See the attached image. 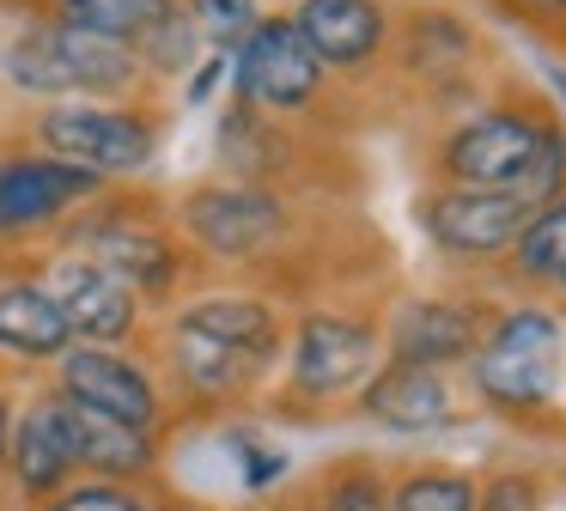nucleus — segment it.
I'll return each instance as SVG.
<instances>
[{
    "mask_svg": "<svg viewBox=\"0 0 566 511\" xmlns=\"http://www.w3.org/2000/svg\"><path fill=\"white\" fill-rule=\"evenodd\" d=\"M0 80L25 97H128L147 73H140L135 49L111 43V36L74 31L62 19H38L0 49Z\"/></svg>",
    "mask_w": 566,
    "mask_h": 511,
    "instance_id": "nucleus-1",
    "label": "nucleus"
},
{
    "mask_svg": "<svg viewBox=\"0 0 566 511\" xmlns=\"http://www.w3.org/2000/svg\"><path fill=\"white\" fill-rule=\"evenodd\" d=\"M38 140L50 158L92 177H135L159 158V122L135 104H50L38 116Z\"/></svg>",
    "mask_w": 566,
    "mask_h": 511,
    "instance_id": "nucleus-2",
    "label": "nucleus"
},
{
    "mask_svg": "<svg viewBox=\"0 0 566 511\" xmlns=\"http://www.w3.org/2000/svg\"><path fill=\"white\" fill-rule=\"evenodd\" d=\"M475 389L493 408H542L560 389V323L548 311H512L481 335Z\"/></svg>",
    "mask_w": 566,
    "mask_h": 511,
    "instance_id": "nucleus-3",
    "label": "nucleus"
},
{
    "mask_svg": "<svg viewBox=\"0 0 566 511\" xmlns=\"http://www.w3.org/2000/svg\"><path fill=\"white\" fill-rule=\"evenodd\" d=\"M323 61L311 55V43L298 36L293 19H256L250 36L232 49V85L238 104L262 109V116H293L311 109L323 92Z\"/></svg>",
    "mask_w": 566,
    "mask_h": 511,
    "instance_id": "nucleus-4",
    "label": "nucleus"
},
{
    "mask_svg": "<svg viewBox=\"0 0 566 511\" xmlns=\"http://www.w3.org/2000/svg\"><path fill=\"white\" fill-rule=\"evenodd\" d=\"M177 219H184L189 243H201L220 262H250V255L274 250L286 231L281 195L262 182H208V189L184 195Z\"/></svg>",
    "mask_w": 566,
    "mask_h": 511,
    "instance_id": "nucleus-5",
    "label": "nucleus"
},
{
    "mask_svg": "<svg viewBox=\"0 0 566 511\" xmlns=\"http://www.w3.org/2000/svg\"><path fill=\"white\" fill-rule=\"evenodd\" d=\"M384 359V335L359 316L342 311H311L293 335V396L329 401L347 389H366V377Z\"/></svg>",
    "mask_w": 566,
    "mask_h": 511,
    "instance_id": "nucleus-6",
    "label": "nucleus"
},
{
    "mask_svg": "<svg viewBox=\"0 0 566 511\" xmlns=\"http://www.w3.org/2000/svg\"><path fill=\"white\" fill-rule=\"evenodd\" d=\"M542 116H517V109H488L469 116L451 140L439 146V170L451 182H475V189H517L524 195L530 165H536Z\"/></svg>",
    "mask_w": 566,
    "mask_h": 511,
    "instance_id": "nucleus-7",
    "label": "nucleus"
},
{
    "mask_svg": "<svg viewBox=\"0 0 566 511\" xmlns=\"http://www.w3.org/2000/svg\"><path fill=\"white\" fill-rule=\"evenodd\" d=\"M536 201L517 189H475V182H451L439 189L420 219H427L432 243L451 255H469V262H488V255H505L517 243V231L530 226Z\"/></svg>",
    "mask_w": 566,
    "mask_h": 511,
    "instance_id": "nucleus-8",
    "label": "nucleus"
},
{
    "mask_svg": "<svg viewBox=\"0 0 566 511\" xmlns=\"http://www.w3.org/2000/svg\"><path fill=\"white\" fill-rule=\"evenodd\" d=\"M43 286H50V299L62 304V316H67V328H74V341H92V347H116V341L135 335L140 299L111 274V268L92 262V255H80V250L55 255V268L43 274Z\"/></svg>",
    "mask_w": 566,
    "mask_h": 511,
    "instance_id": "nucleus-9",
    "label": "nucleus"
},
{
    "mask_svg": "<svg viewBox=\"0 0 566 511\" xmlns=\"http://www.w3.org/2000/svg\"><path fill=\"white\" fill-rule=\"evenodd\" d=\"M55 365H62V396L67 401L98 408V414H111V420H123V426H140V432L159 426V384H153L128 353L92 347L86 341V347H67Z\"/></svg>",
    "mask_w": 566,
    "mask_h": 511,
    "instance_id": "nucleus-10",
    "label": "nucleus"
},
{
    "mask_svg": "<svg viewBox=\"0 0 566 511\" xmlns=\"http://www.w3.org/2000/svg\"><path fill=\"white\" fill-rule=\"evenodd\" d=\"M98 189H104V177L67 165V158H50V153L7 158V165H0V238H7V231L50 226V219L86 207Z\"/></svg>",
    "mask_w": 566,
    "mask_h": 511,
    "instance_id": "nucleus-11",
    "label": "nucleus"
},
{
    "mask_svg": "<svg viewBox=\"0 0 566 511\" xmlns=\"http://www.w3.org/2000/svg\"><path fill=\"white\" fill-rule=\"evenodd\" d=\"M74 250L92 255L98 268H111L135 299H165V292L177 286V274H184L177 243L165 238L159 226H140V219H128V213H98L80 231Z\"/></svg>",
    "mask_w": 566,
    "mask_h": 511,
    "instance_id": "nucleus-12",
    "label": "nucleus"
},
{
    "mask_svg": "<svg viewBox=\"0 0 566 511\" xmlns=\"http://www.w3.org/2000/svg\"><path fill=\"white\" fill-rule=\"evenodd\" d=\"M7 469H13L25 499H55L80 474L74 462V426H67V396L50 389L38 396L7 432Z\"/></svg>",
    "mask_w": 566,
    "mask_h": 511,
    "instance_id": "nucleus-13",
    "label": "nucleus"
},
{
    "mask_svg": "<svg viewBox=\"0 0 566 511\" xmlns=\"http://www.w3.org/2000/svg\"><path fill=\"white\" fill-rule=\"evenodd\" d=\"M171 365H177V384H184L189 396L232 401V396H250V389L262 384L274 353L238 347V341H220V335H208V328L177 323L171 328Z\"/></svg>",
    "mask_w": 566,
    "mask_h": 511,
    "instance_id": "nucleus-14",
    "label": "nucleus"
},
{
    "mask_svg": "<svg viewBox=\"0 0 566 511\" xmlns=\"http://www.w3.org/2000/svg\"><path fill=\"white\" fill-rule=\"evenodd\" d=\"M293 24L311 43V55L335 73L371 67L384 49V7L378 0H298Z\"/></svg>",
    "mask_w": 566,
    "mask_h": 511,
    "instance_id": "nucleus-15",
    "label": "nucleus"
},
{
    "mask_svg": "<svg viewBox=\"0 0 566 511\" xmlns=\"http://www.w3.org/2000/svg\"><path fill=\"white\" fill-rule=\"evenodd\" d=\"M390 359H415V365H451L469 359L481 347V323L475 311L451 299H408L402 311L390 316V335H384Z\"/></svg>",
    "mask_w": 566,
    "mask_h": 511,
    "instance_id": "nucleus-16",
    "label": "nucleus"
},
{
    "mask_svg": "<svg viewBox=\"0 0 566 511\" xmlns=\"http://www.w3.org/2000/svg\"><path fill=\"white\" fill-rule=\"evenodd\" d=\"M359 408L371 420L396 426V432H432L451 420V389H444L439 365H415V359H390L366 377Z\"/></svg>",
    "mask_w": 566,
    "mask_h": 511,
    "instance_id": "nucleus-17",
    "label": "nucleus"
},
{
    "mask_svg": "<svg viewBox=\"0 0 566 511\" xmlns=\"http://www.w3.org/2000/svg\"><path fill=\"white\" fill-rule=\"evenodd\" d=\"M74 347V328H67L62 304L50 299L43 280H7L0 286V353L7 359H62Z\"/></svg>",
    "mask_w": 566,
    "mask_h": 511,
    "instance_id": "nucleus-18",
    "label": "nucleus"
},
{
    "mask_svg": "<svg viewBox=\"0 0 566 511\" xmlns=\"http://www.w3.org/2000/svg\"><path fill=\"white\" fill-rule=\"evenodd\" d=\"M67 426H74V462L86 474H98V481H140V474L159 462L153 432L123 426V420H111V414H98V408L67 401Z\"/></svg>",
    "mask_w": 566,
    "mask_h": 511,
    "instance_id": "nucleus-19",
    "label": "nucleus"
},
{
    "mask_svg": "<svg viewBox=\"0 0 566 511\" xmlns=\"http://www.w3.org/2000/svg\"><path fill=\"white\" fill-rule=\"evenodd\" d=\"M171 12H184V0H50V19L92 36H111L123 49H135L147 31H159Z\"/></svg>",
    "mask_w": 566,
    "mask_h": 511,
    "instance_id": "nucleus-20",
    "label": "nucleus"
},
{
    "mask_svg": "<svg viewBox=\"0 0 566 511\" xmlns=\"http://www.w3.org/2000/svg\"><path fill=\"white\" fill-rule=\"evenodd\" d=\"M177 323L208 328V335L238 341V347H256V353H281V316H274L262 299H232V292H220V299H196Z\"/></svg>",
    "mask_w": 566,
    "mask_h": 511,
    "instance_id": "nucleus-21",
    "label": "nucleus"
},
{
    "mask_svg": "<svg viewBox=\"0 0 566 511\" xmlns=\"http://www.w3.org/2000/svg\"><path fill=\"white\" fill-rule=\"evenodd\" d=\"M512 255L530 280H566V195H548L530 213V226L517 231Z\"/></svg>",
    "mask_w": 566,
    "mask_h": 511,
    "instance_id": "nucleus-22",
    "label": "nucleus"
},
{
    "mask_svg": "<svg viewBox=\"0 0 566 511\" xmlns=\"http://www.w3.org/2000/svg\"><path fill=\"white\" fill-rule=\"evenodd\" d=\"M408 49H415V67L420 73H457L469 55H475V36L463 31L457 19H444V12H427V19L408 24Z\"/></svg>",
    "mask_w": 566,
    "mask_h": 511,
    "instance_id": "nucleus-23",
    "label": "nucleus"
},
{
    "mask_svg": "<svg viewBox=\"0 0 566 511\" xmlns=\"http://www.w3.org/2000/svg\"><path fill=\"white\" fill-rule=\"evenodd\" d=\"M135 61H140V73H189L201 61V31H196V19L189 12H171V19L159 24V31H147L135 43Z\"/></svg>",
    "mask_w": 566,
    "mask_h": 511,
    "instance_id": "nucleus-24",
    "label": "nucleus"
},
{
    "mask_svg": "<svg viewBox=\"0 0 566 511\" xmlns=\"http://www.w3.org/2000/svg\"><path fill=\"white\" fill-rule=\"evenodd\" d=\"M390 511H475V481L451 469H420L396 487Z\"/></svg>",
    "mask_w": 566,
    "mask_h": 511,
    "instance_id": "nucleus-25",
    "label": "nucleus"
},
{
    "mask_svg": "<svg viewBox=\"0 0 566 511\" xmlns=\"http://www.w3.org/2000/svg\"><path fill=\"white\" fill-rule=\"evenodd\" d=\"M184 12L196 19L201 43H213V49H238L250 36V24L262 19L256 0H184Z\"/></svg>",
    "mask_w": 566,
    "mask_h": 511,
    "instance_id": "nucleus-26",
    "label": "nucleus"
},
{
    "mask_svg": "<svg viewBox=\"0 0 566 511\" xmlns=\"http://www.w3.org/2000/svg\"><path fill=\"white\" fill-rule=\"evenodd\" d=\"M43 511H147V499L128 493L123 481H86V487H62L55 499H43Z\"/></svg>",
    "mask_w": 566,
    "mask_h": 511,
    "instance_id": "nucleus-27",
    "label": "nucleus"
},
{
    "mask_svg": "<svg viewBox=\"0 0 566 511\" xmlns=\"http://www.w3.org/2000/svg\"><path fill=\"white\" fill-rule=\"evenodd\" d=\"M323 511H390L384 505V481L371 469H342L323 493Z\"/></svg>",
    "mask_w": 566,
    "mask_h": 511,
    "instance_id": "nucleus-28",
    "label": "nucleus"
},
{
    "mask_svg": "<svg viewBox=\"0 0 566 511\" xmlns=\"http://www.w3.org/2000/svg\"><path fill=\"white\" fill-rule=\"evenodd\" d=\"M542 487L536 474H493L488 487H475V511H536Z\"/></svg>",
    "mask_w": 566,
    "mask_h": 511,
    "instance_id": "nucleus-29",
    "label": "nucleus"
},
{
    "mask_svg": "<svg viewBox=\"0 0 566 511\" xmlns=\"http://www.w3.org/2000/svg\"><path fill=\"white\" fill-rule=\"evenodd\" d=\"M7 432H13V414H7V401H0V462H7Z\"/></svg>",
    "mask_w": 566,
    "mask_h": 511,
    "instance_id": "nucleus-30",
    "label": "nucleus"
},
{
    "mask_svg": "<svg viewBox=\"0 0 566 511\" xmlns=\"http://www.w3.org/2000/svg\"><path fill=\"white\" fill-rule=\"evenodd\" d=\"M517 7H530V12H566V0H517Z\"/></svg>",
    "mask_w": 566,
    "mask_h": 511,
    "instance_id": "nucleus-31",
    "label": "nucleus"
},
{
    "mask_svg": "<svg viewBox=\"0 0 566 511\" xmlns=\"http://www.w3.org/2000/svg\"><path fill=\"white\" fill-rule=\"evenodd\" d=\"M548 85H554V92L566 97V67H560V61H548Z\"/></svg>",
    "mask_w": 566,
    "mask_h": 511,
    "instance_id": "nucleus-32",
    "label": "nucleus"
}]
</instances>
